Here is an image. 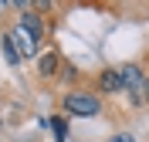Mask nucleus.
Listing matches in <instances>:
<instances>
[{"instance_id":"f257e3e1","label":"nucleus","mask_w":149,"mask_h":142,"mask_svg":"<svg viewBox=\"0 0 149 142\" xmlns=\"http://www.w3.org/2000/svg\"><path fill=\"white\" fill-rule=\"evenodd\" d=\"M58 108H61V115H71V118H95V115L105 112V98L95 88H65L61 91V102H58Z\"/></svg>"},{"instance_id":"f03ea898","label":"nucleus","mask_w":149,"mask_h":142,"mask_svg":"<svg viewBox=\"0 0 149 142\" xmlns=\"http://www.w3.org/2000/svg\"><path fill=\"white\" fill-rule=\"evenodd\" d=\"M119 71H122V88H125V95H129V102L139 108L142 105V85H146L142 64L139 61H125V64H119Z\"/></svg>"},{"instance_id":"7ed1b4c3","label":"nucleus","mask_w":149,"mask_h":142,"mask_svg":"<svg viewBox=\"0 0 149 142\" xmlns=\"http://www.w3.org/2000/svg\"><path fill=\"white\" fill-rule=\"evenodd\" d=\"M17 24H20V27H24V30H27V34H31V37H34L37 44H41V47H44L47 41H51V30H54V27H51V24H47V17H44V14H41V10H37V7L24 10V14H20V20H17Z\"/></svg>"},{"instance_id":"20e7f679","label":"nucleus","mask_w":149,"mask_h":142,"mask_svg":"<svg viewBox=\"0 0 149 142\" xmlns=\"http://www.w3.org/2000/svg\"><path fill=\"white\" fill-rule=\"evenodd\" d=\"M92 88L102 95V98H109V95H122L125 88H122V71H119V64L98 68V71H95V78H92Z\"/></svg>"},{"instance_id":"39448f33","label":"nucleus","mask_w":149,"mask_h":142,"mask_svg":"<svg viewBox=\"0 0 149 142\" xmlns=\"http://www.w3.org/2000/svg\"><path fill=\"white\" fill-rule=\"evenodd\" d=\"M61 64H65L61 51H58V47H44L41 57H37V78H41V81H54V78H61Z\"/></svg>"},{"instance_id":"423d86ee","label":"nucleus","mask_w":149,"mask_h":142,"mask_svg":"<svg viewBox=\"0 0 149 142\" xmlns=\"http://www.w3.org/2000/svg\"><path fill=\"white\" fill-rule=\"evenodd\" d=\"M10 37H14V44H17V51H20L24 61H37V57H41V44H37L20 24H10Z\"/></svg>"},{"instance_id":"0eeeda50","label":"nucleus","mask_w":149,"mask_h":142,"mask_svg":"<svg viewBox=\"0 0 149 142\" xmlns=\"http://www.w3.org/2000/svg\"><path fill=\"white\" fill-rule=\"evenodd\" d=\"M0 51H3V57L10 61V68L24 64V57H20V51H17V44H14V37H10L7 27H0Z\"/></svg>"},{"instance_id":"6e6552de","label":"nucleus","mask_w":149,"mask_h":142,"mask_svg":"<svg viewBox=\"0 0 149 142\" xmlns=\"http://www.w3.org/2000/svg\"><path fill=\"white\" fill-rule=\"evenodd\" d=\"M47 122H51V129H54V135H58V142H65L68 139V115H51V118H47Z\"/></svg>"},{"instance_id":"1a4fd4ad","label":"nucleus","mask_w":149,"mask_h":142,"mask_svg":"<svg viewBox=\"0 0 149 142\" xmlns=\"http://www.w3.org/2000/svg\"><path fill=\"white\" fill-rule=\"evenodd\" d=\"M61 81H65L68 88H78V81H81V75H78V68H74L71 61H65V64H61Z\"/></svg>"},{"instance_id":"9d476101","label":"nucleus","mask_w":149,"mask_h":142,"mask_svg":"<svg viewBox=\"0 0 149 142\" xmlns=\"http://www.w3.org/2000/svg\"><path fill=\"white\" fill-rule=\"evenodd\" d=\"M142 68H146V71H149V54H146V61H142Z\"/></svg>"},{"instance_id":"9b49d317","label":"nucleus","mask_w":149,"mask_h":142,"mask_svg":"<svg viewBox=\"0 0 149 142\" xmlns=\"http://www.w3.org/2000/svg\"><path fill=\"white\" fill-rule=\"evenodd\" d=\"M0 129H3V118H0Z\"/></svg>"}]
</instances>
